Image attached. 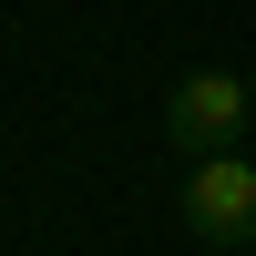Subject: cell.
Segmentation results:
<instances>
[{
    "label": "cell",
    "mask_w": 256,
    "mask_h": 256,
    "mask_svg": "<svg viewBox=\"0 0 256 256\" xmlns=\"http://www.w3.org/2000/svg\"><path fill=\"white\" fill-rule=\"evenodd\" d=\"M246 123H256V82L226 72V62H205V72H184L174 92H164V144H174L184 164L195 154H236Z\"/></svg>",
    "instance_id": "obj_1"
},
{
    "label": "cell",
    "mask_w": 256,
    "mask_h": 256,
    "mask_svg": "<svg viewBox=\"0 0 256 256\" xmlns=\"http://www.w3.org/2000/svg\"><path fill=\"white\" fill-rule=\"evenodd\" d=\"M174 216H184L195 246H256V164L246 154H195Z\"/></svg>",
    "instance_id": "obj_2"
},
{
    "label": "cell",
    "mask_w": 256,
    "mask_h": 256,
    "mask_svg": "<svg viewBox=\"0 0 256 256\" xmlns=\"http://www.w3.org/2000/svg\"><path fill=\"white\" fill-rule=\"evenodd\" d=\"M246 82H256V62H246Z\"/></svg>",
    "instance_id": "obj_3"
}]
</instances>
